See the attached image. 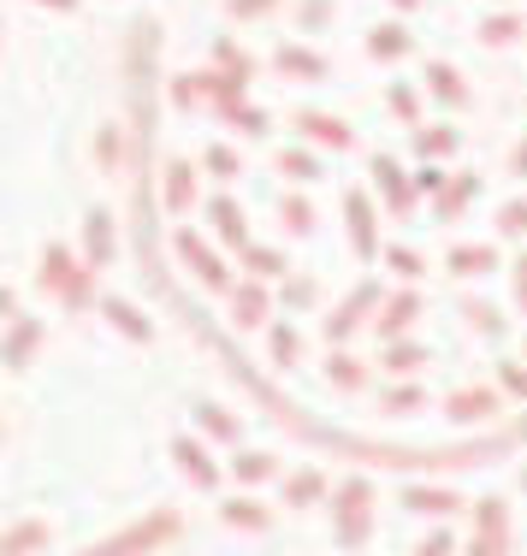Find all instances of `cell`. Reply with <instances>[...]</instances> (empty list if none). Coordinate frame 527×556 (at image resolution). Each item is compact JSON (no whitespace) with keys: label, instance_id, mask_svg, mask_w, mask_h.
<instances>
[{"label":"cell","instance_id":"6da1fadb","mask_svg":"<svg viewBox=\"0 0 527 556\" xmlns=\"http://www.w3.org/2000/svg\"><path fill=\"white\" fill-rule=\"evenodd\" d=\"M367 503H374V485H367V480H344V492L332 497V533H338V545H344V551H355L367 533H374Z\"/></svg>","mask_w":527,"mask_h":556},{"label":"cell","instance_id":"7a4b0ae2","mask_svg":"<svg viewBox=\"0 0 527 556\" xmlns=\"http://www.w3.org/2000/svg\"><path fill=\"white\" fill-rule=\"evenodd\" d=\"M166 533H178V515H149L137 533H118V539H108V545H96V551H84V556H142L154 539H166Z\"/></svg>","mask_w":527,"mask_h":556},{"label":"cell","instance_id":"3957f363","mask_svg":"<svg viewBox=\"0 0 527 556\" xmlns=\"http://www.w3.org/2000/svg\"><path fill=\"white\" fill-rule=\"evenodd\" d=\"M504 533H510L504 497H480V533H474L468 556H504Z\"/></svg>","mask_w":527,"mask_h":556},{"label":"cell","instance_id":"277c9868","mask_svg":"<svg viewBox=\"0 0 527 556\" xmlns=\"http://www.w3.org/2000/svg\"><path fill=\"white\" fill-rule=\"evenodd\" d=\"M344 214H350V243L355 255H379V225H374V202H367V190H350L344 195Z\"/></svg>","mask_w":527,"mask_h":556},{"label":"cell","instance_id":"5b68a950","mask_svg":"<svg viewBox=\"0 0 527 556\" xmlns=\"http://www.w3.org/2000/svg\"><path fill=\"white\" fill-rule=\"evenodd\" d=\"M374 302H379V285H355V296H350L344 308L332 314V320H326V338H332V343H344V338L355 332V326L367 320V308H374Z\"/></svg>","mask_w":527,"mask_h":556},{"label":"cell","instance_id":"8992f818","mask_svg":"<svg viewBox=\"0 0 527 556\" xmlns=\"http://www.w3.org/2000/svg\"><path fill=\"white\" fill-rule=\"evenodd\" d=\"M208 225H214V237H219V243H231V249H243V243H249L243 214H237L231 195H214V202H208Z\"/></svg>","mask_w":527,"mask_h":556},{"label":"cell","instance_id":"52a82bcc","mask_svg":"<svg viewBox=\"0 0 527 556\" xmlns=\"http://www.w3.org/2000/svg\"><path fill=\"white\" fill-rule=\"evenodd\" d=\"M403 509L410 515H451V509H463V497L439 492V485H403Z\"/></svg>","mask_w":527,"mask_h":556},{"label":"cell","instance_id":"ba28073f","mask_svg":"<svg viewBox=\"0 0 527 556\" xmlns=\"http://www.w3.org/2000/svg\"><path fill=\"white\" fill-rule=\"evenodd\" d=\"M161 202L173 207V214L196 202V172L184 166V161H166V172H161Z\"/></svg>","mask_w":527,"mask_h":556},{"label":"cell","instance_id":"9c48e42d","mask_svg":"<svg viewBox=\"0 0 527 556\" xmlns=\"http://www.w3.org/2000/svg\"><path fill=\"white\" fill-rule=\"evenodd\" d=\"M36 343H42V320H36V314H24V320L7 332V343H0V362H7V367H24V355H30Z\"/></svg>","mask_w":527,"mask_h":556},{"label":"cell","instance_id":"30bf717a","mask_svg":"<svg viewBox=\"0 0 527 556\" xmlns=\"http://www.w3.org/2000/svg\"><path fill=\"white\" fill-rule=\"evenodd\" d=\"M84 261H89V267H108V261H113V219L108 214H89L84 219Z\"/></svg>","mask_w":527,"mask_h":556},{"label":"cell","instance_id":"8fae6325","mask_svg":"<svg viewBox=\"0 0 527 556\" xmlns=\"http://www.w3.org/2000/svg\"><path fill=\"white\" fill-rule=\"evenodd\" d=\"M48 521H18V527H7L0 533V556H30V551H42L48 545Z\"/></svg>","mask_w":527,"mask_h":556},{"label":"cell","instance_id":"7c38bea8","mask_svg":"<svg viewBox=\"0 0 527 556\" xmlns=\"http://www.w3.org/2000/svg\"><path fill=\"white\" fill-rule=\"evenodd\" d=\"M173 456H178V468L190 473V480L202 485V492H208V485H219V468L208 462V450L196 444V439H178V444H173Z\"/></svg>","mask_w":527,"mask_h":556},{"label":"cell","instance_id":"4fadbf2b","mask_svg":"<svg viewBox=\"0 0 527 556\" xmlns=\"http://www.w3.org/2000/svg\"><path fill=\"white\" fill-rule=\"evenodd\" d=\"M178 249H184V255H190V267L202 273L208 285H214V290H226V285H231V278H226V267H219V261H214V255H208V249H202V237L178 231Z\"/></svg>","mask_w":527,"mask_h":556},{"label":"cell","instance_id":"5bb4252c","mask_svg":"<svg viewBox=\"0 0 527 556\" xmlns=\"http://www.w3.org/2000/svg\"><path fill=\"white\" fill-rule=\"evenodd\" d=\"M492 267H498V255L486 243H456L451 249V273L456 278H480V273H492Z\"/></svg>","mask_w":527,"mask_h":556},{"label":"cell","instance_id":"9a60e30c","mask_svg":"<svg viewBox=\"0 0 527 556\" xmlns=\"http://www.w3.org/2000/svg\"><path fill=\"white\" fill-rule=\"evenodd\" d=\"M302 137L309 142H326V149H350V130L338 125V118H321V113H297Z\"/></svg>","mask_w":527,"mask_h":556},{"label":"cell","instance_id":"2e32d148","mask_svg":"<svg viewBox=\"0 0 527 556\" xmlns=\"http://www.w3.org/2000/svg\"><path fill=\"white\" fill-rule=\"evenodd\" d=\"M367 54H374V60L410 54V30H403V24H379V30H367Z\"/></svg>","mask_w":527,"mask_h":556},{"label":"cell","instance_id":"e0dca14e","mask_svg":"<svg viewBox=\"0 0 527 556\" xmlns=\"http://www.w3.org/2000/svg\"><path fill=\"white\" fill-rule=\"evenodd\" d=\"M101 308H108V320L118 326V332H130V338H137V343H149V338H154V326H149V320H142V314H137V308H130V302H125V296H108V302H101Z\"/></svg>","mask_w":527,"mask_h":556},{"label":"cell","instance_id":"ac0fdd59","mask_svg":"<svg viewBox=\"0 0 527 556\" xmlns=\"http://www.w3.org/2000/svg\"><path fill=\"white\" fill-rule=\"evenodd\" d=\"M421 314V296L415 290H403V296H391V308H386V320H379V338H398V332H410V320Z\"/></svg>","mask_w":527,"mask_h":556},{"label":"cell","instance_id":"d6986e66","mask_svg":"<svg viewBox=\"0 0 527 556\" xmlns=\"http://www.w3.org/2000/svg\"><path fill=\"white\" fill-rule=\"evenodd\" d=\"M374 184H379V190L391 195V207H398V214H403V207L415 202V184H403V172L391 166V161H374Z\"/></svg>","mask_w":527,"mask_h":556},{"label":"cell","instance_id":"ffe728a7","mask_svg":"<svg viewBox=\"0 0 527 556\" xmlns=\"http://www.w3.org/2000/svg\"><path fill=\"white\" fill-rule=\"evenodd\" d=\"M516 36H522V18H516V12H492V18L480 24V42H486V48H504V42H516Z\"/></svg>","mask_w":527,"mask_h":556},{"label":"cell","instance_id":"44dd1931","mask_svg":"<svg viewBox=\"0 0 527 556\" xmlns=\"http://www.w3.org/2000/svg\"><path fill=\"white\" fill-rule=\"evenodd\" d=\"M279 72H291V77H326V60L309 54V48H279Z\"/></svg>","mask_w":527,"mask_h":556},{"label":"cell","instance_id":"7402d4cb","mask_svg":"<svg viewBox=\"0 0 527 556\" xmlns=\"http://www.w3.org/2000/svg\"><path fill=\"white\" fill-rule=\"evenodd\" d=\"M486 415H492V396H480V391H456V396H451V420H456V427L486 420Z\"/></svg>","mask_w":527,"mask_h":556},{"label":"cell","instance_id":"603a6c76","mask_svg":"<svg viewBox=\"0 0 527 556\" xmlns=\"http://www.w3.org/2000/svg\"><path fill=\"white\" fill-rule=\"evenodd\" d=\"M196 420H202V432H214V439H237V415H226L219 403H196Z\"/></svg>","mask_w":527,"mask_h":556},{"label":"cell","instance_id":"cb8c5ba5","mask_svg":"<svg viewBox=\"0 0 527 556\" xmlns=\"http://www.w3.org/2000/svg\"><path fill=\"white\" fill-rule=\"evenodd\" d=\"M427 84H432V96H439V101H451V108H456V101H468V84L451 72V65H432V72H427Z\"/></svg>","mask_w":527,"mask_h":556},{"label":"cell","instance_id":"d4e9b609","mask_svg":"<svg viewBox=\"0 0 527 556\" xmlns=\"http://www.w3.org/2000/svg\"><path fill=\"white\" fill-rule=\"evenodd\" d=\"M219 521H231V527H267L273 515L261 509V503H249V497H237V503H219Z\"/></svg>","mask_w":527,"mask_h":556},{"label":"cell","instance_id":"484cf974","mask_svg":"<svg viewBox=\"0 0 527 556\" xmlns=\"http://www.w3.org/2000/svg\"><path fill=\"white\" fill-rule=\"evenodd\" d=\"M314 497H326V480H321V468H302L291 485H285V503H314Z\"/></svg>","mask_w":527,"mask_h":556},{"label":"cell","instance_id":"4316f807","mask_svg":"<svg viewBox=\"0 0 527 556\" xmlns=\"http://www.w3.org/2000/svg\"><path fill=\"white\" fill-rule=\"evenodd\" d=\"M231 468H237V480H249V485H255V480H267V473L279 468V462H273L267 450H243V456H237Z\"/></svg>","mask_w":527,"mask_h":556},{"label":"cell","instance_id":"83f0119b","mask_svg":"<svg viewBox=\"0 0 527 556\" xmlns=\"http://www.w3.org/2000/svg\"><path fill=\"white\" fill-rule=\"evenodd\" d=\"M261 314H267V290H237V326H261Z\"/></svg>","mask_w":527,"mask_h":556},{"label":"cell","instance_id":"f1b7e54d","mask_svg":"<svg viewBox=\"0 0 527 556\" xmlns=\"http://www.w3.org/2000/svg\"><path fill=\"white\" fill-rule=\"evenodd\" d=\"M243 261H249V273H255V278H279V273H285V255H279V249H249V243H243Z\"/></svg>","mask_w":527,"mask_h":556},{"label":"cell","instance_id":"f546056e","mask_svg":"<svg viewBox=\"0 0 527 556\" xmlns=\"http://www.w3.org/2000/svg\"><path fill=\"white\" fill-rule=\"evenodd\" d=\"M267 350H273V367H291L297 362V332H291V326H273Z\"/></svg>","mask_w":527,"mask_h":556},{"label":"cell","instance_id":"4dcf8cb0","mask_svg":"<svg viewBox=\"0 0 527 556\" xmlns=\"http://www.w3.org/2000/svg\"><path fill=\"white\" fill-rule=\"evenodd\" d=\"M326 374H332V386L355 391V386L367 379V367H355V355H332V367H326Z\"/></svg>","mask_w":527,"mask_h":556},{"label":"cell","instance_id":"1f68e13d","mask_svg":"<svg viewBox=\"0 0 527 556\" xmlns=\"http://www.w3.org/2000/svg\"><path fill=\"white\" fill-rule=\"evenodd\" d=\"M474 195H480V178H456L451 190H444V202H439V214H456V207H468Z\"/></svg>","mask_w":527,"mask_h":556},{"label":"cell","instance_id":"d6a6232c","mask_svg":"<svg viewBox=\"0 0 527 556\" xmlns=\"http://www.w3.org/2000/svg\"><path fill=\"white\" fill-rule=\"evenodd\" d=\"M421 362H427V350H421V343H415V350H410V343H391V355H386L391 374H415Z\"/></svg>","mask_w":527,"mask_h":556},{"label":"cell","instance_id":"836d02e7","mask_svg":"<svg viewBox=\"0 0 527 556\" xmlns=\"http://www.w3.org/2000/svg\"><path fill=\"white\" fill-rule=\"evenodd\" d=\"M285 172H291V178L297 184H314V178H321V161H314V154H302V149H291V154H285V161H279Z\"/></svg>","mask_w":527,"mask_h":556},{"label":"cell","instance_id":"e575fe53","mask_svg":"<svg viewBox=\"0 0 527 556\" xmlns=\"http://www.w3.org/2000/svg\"><path fill=\"white\" fill-rule=\"evenodd\" d=\"M391 113H398V118H410V125L421 118V96H415L410 84H391Z\"/></svg>","mask_w":527,"mask_h":556},{"label":"cell","instance_id":"d590c367","mask_svg":"<svg viewBox=\"0 0 527 556\" xmlns=\"http://www.w3.org/2000/svg\"><path fill=\"white\" fill-rule=\"evenodd\" d=\"M297 18H302V30H321V24L332 18V0H302Z\"/></svg>","mask_w":527,"mask_h":556},{"label":"cell","instance_id":"8d00e7d4","mask_svg":"<svg viewBox=\"0 0 527 556\" xmlns=\"http://www.w3.org/2000/svg\"><path fill=\"white\" fill-rule=\"evenodd\" d=\"M498 231H504V237H522V231H527V202H504V214H498Z\"/></svg>","mask_w":527,"mask_h":556},{"label":"cell","instance_id":"74e56055","mask_svg":"<svg viewBox=\"0 0 527 556\" xmlns=\"http://www.w3.org/2000/svg\"><path fill=\"white\" fill-rule=\"evenodd\" d=\"M421 403H427V396H421V386H403V391H391V396H386L391 415H415Z\"/></svg>","mask_w":527,"mask_h":556},{"label":"cell","instance_id":"f35d334b","mask_svg":"<svg viewBox=\"0 0 527 556\" xmlns=\"http://www.w3.org/2000/svg\"><path fill=\"white\" fill-rule=\"evenodd\" d=\"M208 172H214V178H237V154L226 149V142H214V149H208Z\"/></svg>","mask_w":527,"mask_h":556},{"label":"cell","instance_id":"ab89813d","mask_svg":"<svg viewBox=\"0 0 527 556\" xmlns=\"http://www.w3.org/2000/svg\"><path fill=\"white\" fill-rule=\"evenodd\" d=\"M386 261H391V273H398V278H421V255H415V249H386Z\"/></svg>","mask_w":527,"mask_h":556},{"label":"cell","instance_id":"60d3db41","mask_svg":"<svg viewBox=\"0 0 527 556\" xmlns=\"http://www.w3.org/2000/svg\"><path fill=\"white\" fill-rule=\"evenodd\" d=\"M285 225H291L297 237H302V231H314V207H309V202H297V195H291V202H285Z\"/></svg>","mask_w":527,"mask_h":556},{"label":"cell","instance_id":"b9f144b4","mask_svg":"<svg viewBox=\"0 0 527 556\" xmlns=\"http://www.w3.org/2000/svg\"><path fill=\"white\" fill-rule=\"evenodd\" d=\"M279 0H226V12L231 18H261V12H273Z\"/></svg>","mask_w":527,"mask_h":556},{"label":"cell","instance_id":"7bdbcfd3","mask_svg":"<svg viewBox=\"0 0 527 556\" xmlns=\"http://www.w3.org/2000/svg\"><path fill=\"white\" fill-rule=\"evenodd\" d=\"M456 142V130H421V154H444Z\"/></svg>","mask_w":527,"mask_h":556},{"label":"cell","instance_id":"ee69618b","mask_svg":"<svg viewBox=\"0 0 527 556\" xmlns=\"http://www.w3.org/2000/svg\"><path fill=\"white\" fill-rule=\"evenodd\" d=\"M451 551H456V539H451V533H432L427 545H421V556H451Z\"/></svg>","mask_w":527,"mask_h":556},{"label":"cell","instance_id":"f6af8a7d","mask_svg":"<svg viewBox=\"0 0 527 556\" xmlns=\"http://www.w3.org/2000/svg\"><path fill=\"white\" fill-rule=\"evenodd\" d=\"M504 391H516V396H527V374H522V367H510V362H504Z\"/></svg>","mask_w":527,"mask_h":556},{"label":"cell","instance_id":"bcb514c9","mask_svg":"<svg viewBox=\"0 0 527 556\" xmlns=\"http://www.w3.org/2000/svg\"><path fill=\"white\" fill-rule=\"evenodd\" d=\"M42 7H54V12H72V7H77V0H42Z\"/></svg>","mask_w":527,"mask_h":556},{"label":"cell","instance_id":"7dc6e473","mask_svg":"<svg viewBox=\"0 0 527 556\" xmlns=\"http://www.w3.org/2000/svg\"><path fill=\"white\" fill-rule=\"evenodd\" d=\"M516 172H527V142H522V154H516Z\"/></svg>","mask_w":527,"mask_h":556},{"label":"cell","instance_id":"c3c4849f","mask_svg":"<svg viewBox=\"0 0 527 556\" xmlns=\"http://www.w3.org/2000/svg\"><path fill=\"white\" fill-rule=\"evenodd\" d=\"M0 314H12V296H7V290H0Z\"/></svg>","mask_w":527,"mask_h":556},{"label":"cell","instance_id":"681fc988","mask_svg":"<svg viewBox=\"0 0 527 556\" xmlns=\"http://www.w3.org/2000/svg\"><path fill=\"white\" fill-rule=\"evenodd\" d=\"M398 7H415V0H398Z\"/></svg>","mask_w":527,"mask_h":556},{"label":"cell","instance_id":"f907efd6","mask_svg":"<svg viewBox=\"0 0 527 556\" xmlns=\"http://www.w3.org/2000/svg\"><path fill=\"white\" fill-rule=\"evenodd\" d=\"M522 492H527V473H522Z\"/></svg>","mask_w":527,"mask_h":556}]
</instances>
